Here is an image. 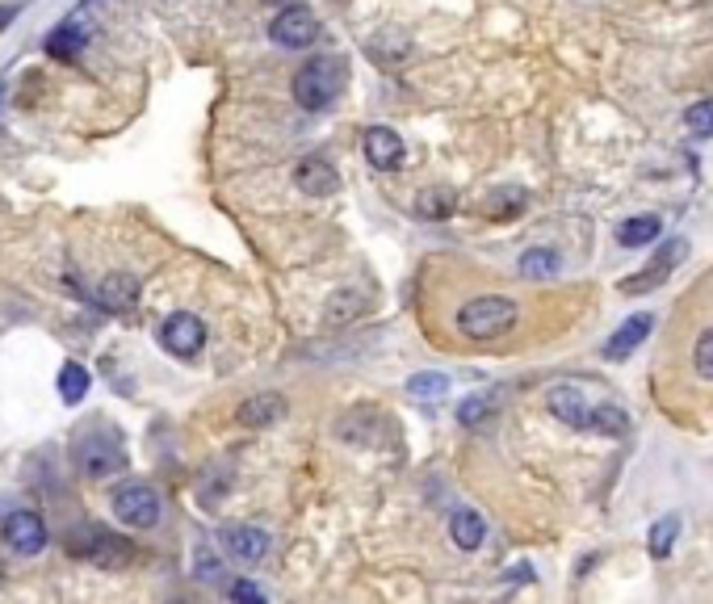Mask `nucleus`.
<instances>
[{"label": "nucleus", "mask_w": 713, "mask_h": 604, "mask_svg": "<svg viewBox=\"0 0 713 604\" xmlns=\"http://www.w3.org/2000/svg\"><path fill=\"white\" fill-rule=\"evenodd\" d=\"M521 319V307L508 294H474L470 302H462L458 315H453V328H458L466 340H500L516 328Z\"/></svg>", "instance_id": "obj_1"}, {"label": "nucleus", "mask_w": 713, "mask_h": 604, "mask_svg": "<svg viewBox=\"0 0 713 604\" xmlns=\"http://www.w3.org/2000/svg\"><path fill=\"white\" fill-rule=\"evenodd\" d=\"M344 84H349V63L340 55H315L294 72V101L307 114H319L340 97Z\"/></svg>", "instance_id": "obj_2"}, {"label": "nucleus", "mask_w": 713, "mask_h": 604, "mask_svg": "<svg viewBox=\"0 0 713 604\" xmlns=\"http://www.w3.org/2000/svg\"><path fill=\"white\" fill-rule=\"evenodd\" d=\"M72 466L84 474V479H110V474L126 470V445L122 433L114 428H80L72 437Z\"/></svg>", "instance_id": "obj_3"}, {"label": "nucleus", "mask_w": 713, "mask_h": 604, "mask_svg": "<svg viewBox=\"0 0 713 604\" xmlns=\"http://www.w3.org/2000/svg\"><path fill=\"white\" fill-rule=\"evenodd\" d=\"M160 491L151 483H122L114 491V516L126 529H156L160 525Z\"/></svg>", "instance_id": "obj_4"}, {"label": "nucleus", "mask_w": 713, "mask_h": 604, "mask_svg": "<svg viewBox=\"0 0 713 604\" xmlns=\"http://www.w3.org/2000/svg\"><path fill=\"white\" fill-rule=\"evenodd\" d=\"M68 550H72L76 558H89V563L105 567V571L131 563V542H126V537H118V533H110V529H97V525L72 533Z\"/></svg>", "instance_id": "obj_5"}, {"label": "nucleus", "mask_w": 713, "mask_h": 604, "mask_svg": "<svg viewBox=\"0 0 713 604\" xmlns=\"http://www.w3.org/2000/svg\"><path fill=\"white\" fill-rule=\"evenodd\" d=\"M160 344H164V353L172 357H198L202 353V344H206V323L193 315V311H172L164 323H160Z\"/></svg>", "instance_id": "obj_6"}, {"label": "nucleus", "mask_w": 713, "mask_h": 604, "mask_svg": "<svg viewBox=\"0 0 713 604\" xmlns=\"http://www.w3.org/2000/svg\"><path fill=\"white\" fill-rule=\"evenodd\" d=\"M546 412L554 420H563L575 433H592V420H596V403L583 399V391L575 382H554L546 391Z\"/></svg>", "instance_id": "obj_7"}, {"label": "nucleus", "mask_w": 713, "mask_h": 604, "mask_svg": "<svg viewBox=\"0 0 713 604\" xmlns=\"http://www.w3.org/2000/svg\"><path fill=\"white\" fill-rule=\"evenodd\" d=\"M0 537H5V546L13 554H42V550H47V542H51L47 521H42L38 512H30V508L9 512L5 521H0Z\"/></svg>", "instance_id": "obj_8"}, {"label": "nucleus", "mask_w": 713, "mask_h": 604, "mask_svg": "<svg viewBox=\"0 0 713 604\" xmlns=\"http://www.w3.org/2000/svg\"><path fill=\"white\" fill-rule=\"evenodd\" d=\"M688 252V244L684 240H667V244H659L655 248V256L646 261V269L642 273H634V277H621V294H651V290H659L667 277H672V269H676V261Z\"/></svg>", "instance_id": "obj_9"}, {"label": "nucleus", "mask_w": 713, "mask_h": 604, "mask_svg": "<svg viewBox=\"0 0 713 604\" xmlns=\"http://www.w3.org/2000/svg\"><path fill=\"white\" fill-rule=\"evenodd\" d=\"M269 38L277 42V47H286V51H307L311 42L319 38V17L307 5H290V9H282L273 17Z\"/></svg>", "instance_id": "obj_10"}, {"label": "nucleus", "mask_w": 713, "mask_h": 604, "mask_svg": "<svg viewBox=\"0 0 713 604\" xmlns=\"http://www.w3.org/2000/svg\"><path fill=\"white\" fill-rule=\"evenodd\" d=\"M219 542L231 558H240V563H261V558L269 554V533L265 529H256V525H227L219 533Z\"/></svg>", "instance_id": "obj_11"}, {"label": "nucleus", "mask_w": 713, "mask_h": 604, "mask_svg": "<svg viewBox=\"0 0 713 604\" xmlns=\"http://www.w3.org/2000/svg\"><path fill=\"white\" fill-rule=\"evenodd\" d=\"M294 181H298V189L307 193V198H332V193H340V172L323 156H307V160H302L294 168Z\"/></svg>", "instance_id": "obj_12"}, {"label": "nucleus", "mask_w": 713, "mask_h": 604, "mask_svg": "<svg viewBox=\"0 0 713 604\" xmlns=\"http://www.w3.org/2000/svg\"><path fill=\"white\" fill-rule=\"evenodd\" d=\"M407 156V147H403V135H395L391 126H370L365 131V160H370L374 168L382 172H395Z\"/></svg>", "instance_id": "obj_13"}, {"label": "nucleus", "mask_w": 713, "mask_h": 604, "mask_svg": "<svg viewBox=\"0 0 713 604\" xmlns=\"http://www.w3.org/2000/svg\"><path fill=\"white\" fill-rule=\"evenodd\" d=\"M651 328H655V315H651V311L630 315V319H625L621 328L609 336V344H604V357H609V361H625L646 336H651Z\"/></svg>", "instance_id": "obj_14"}, {"label": "nucleus", "mask_w": 713, "mask_h": 604, "mask_svg": "<svg viewBox=\"0 0 713 604\" xmlns=\"http://www.w3.org/2000/svg\"><path fill=\"white\" fill-rule=\"evenodd\" d=\"M97 302L105 311H131L135 302H139V277L135 273H110L105 282L97 286Z\"/></svg>", "instance_id": "obj_15"}, {"label": "nucleus", "mask_w": 713, "mask_h": 604, "mask_svg": "<svg viewBox=\"0 0 713 604\" xmlns=\"http://www.w3.org/2000/svg\"><path fill=\"white\" fill-rule=\"evenodd\" d=\"M449 537H453V546L458 550H479L487 542V521H483V512H474V508H458L449 516Z\"/></svg>", "instance_id": "obj_16"}, {"label": "nucleus", "mask_w": 713, "mask_h": 604, "mask_svg": "<svg viewBox=\"0 0 713 604\" xmlns=\"http://www.w3.org/2000/svg\"><path fill=\"white\" fill-rule=\"evenodd\" d=\"M282 416H286V399L273 395V391L252 395V399L240 403V424L244 428H269L273 420H282Z\"/></svg>", "instance_id": "obj_17"}, {"label": "nucleus", "mask_w": 713, "mask_h": 604, "mask_svg": "<svg viewBox=\"0 0 713 604\" xmlns=\"http://www.w3.org/2000/svg\"><path fill=\"white\" fill-rule=\"evenodd\" d=\"M659 235H663L659 214H634V219H625L617 227V244L621 248H651V244H659Z\"/></svg>", "instance_id": "obj_18"}, {"label": "nucleus", "mask_w": 713, "mask_h": 604, "mask_svg": "<svg viewBox=\"0 0 713 604\" xmlns=\"http://www.w3.org/2000/svg\"><path fill=\"white\" fill-rule=\"evenodd\" d=\"M516 269H521V277H529V282H550V277H558V269H563V261H558L554 248H529V252H521Z\"/></svg>", "instance_id": "obj_19"}, {"label": "nucleus", "mask_w": 713, "mask_h": 604, "mask_svg": "<svg viewBox=\"0 0 713 604\" xmlns=\"http://www.w3.org/2000/svg\"><path fill=\"white\" fill-rule=\"evenodd\" d=\"M676 537H680V516L676 512H667V516H659V521L651 525V533H646V550H651V558H672V550H676Z\"/></svg>", "instance_id": "obj_20"}, {"label": "nucleus", "mask_w": 713, "mask_h": 604, "mask_svg": "<svg viewBox=\"0 0 713 604\" xmlns=\"http://www.w3.org/2000/svg\"><path fill=\"white\" fill-rule=\"evenodd\" d=\"M89 386H93V378H89V370H84L80 361H63V370H59V399L63 403H68V407L84 403Z\"/></svg>", "instance_id": "obj_21"}, {"label": "nucleus", "mask_w": 713, "mask_h": 604, "mask_svg": "<svg viewBox=\"0 0 713 604\" xmlns=\"http://www.w3.org/2000/svg\"><path fill=\"white\" fill-rule=\"evenodd\" d=\"M592 433H604V437H630V416H625L617 403H596Z\"/></svg>", "instance_id": "obj_22"}, {"label": "nucleus", "mask_w": 713, "mask_h": 604, "mask_svg": "<svg viewBox=\"0 0 713 604\" xmlns=\"http://www.w3.org/2000/svg\"><path fill=\"white\" fill-rule=\"evenodd\" d=\"M495 412V391H483V395H466L458 403V424L462 428H479L487 416Z\"/></svg>", "instance_id": "obj_23"}, {"label": "nucleus", "mask_w": 713, "mask_h": 604, "mask_svg": "<svg viewBox=\"0 0 713 604\" xmlns=\"http://www.w3.org/2000/svg\"><path fill=\"white\" fill-rule=\"evenodd\" d=\"M525 206H529V193L525 189H500V193H491L487 214H491V219H516Z\"/></svg>", "instance_id": "obj_24"}, {"label": "nucleus", "mask_w": 713, "mask_h": 604, "mask_svg": "<svg viewBox=\"0 0 713 604\" xmlns=\"http://www.w3.org/2000/svg\"><path fill=\"white\" fill-rule=\"evenodd\" d=\"M416 214H420V219H449V214H453V193H449V189H428V193H420Z\"/></svg>", "instance_id": "obj_25"}, {"label": "nucleus", "mask_w": 713, "mask_h": 604, "mask_svg": "<svg viewBox=\"0 0 713 604\" xmlns=\"http://www.w3.org/2000/svg\"><path fill=\"white\" fill-rule=\"evenodd\" d=\"M449 391V378L441 370H432V374H412L407 378V395H416V399H441Z\"/></svg>", "instance_id": "obj_26"}, {"label": "nucleus", "mask_w": 713, "mask_h": 604, "mask_svg": "<svg viewBox=\"0 0 713 604\" xmlns=\"http://www.w3.org/2000/svg\"><path fill=\"white\" fill-rule=\"evenodd\" d=\"M684 126L697 139H709L713 135V101H693V105H688V110H684Z\"/></svg>", "instance_id": "obj_27"}, {"label": "nucleus", "mask_w": 713, "mask_h": 604, "mask_svg": "<svg viewBox=\"0 0 713 604\" xmlns=\"http://www.w3.org/2000/svg\"><path fill=\"white\" fill-rule=\"evenodd\" d=\"M693 370H697L705 382H713V328H705V332L697 336V344H693Z\"/></svg>", "instance_id": "obj_28"}, {"label": "nucleus", "mask_w": 713, "mask_h": 604, "mask_svg": "<svg viewBox=\"0 0 713 604\" xmlns=\"http://www.w3.org/2000/svg\"><path fill=\"white\" fill-rule=\"evenodd\" d=\"M80 42H84V34H80L76 26H63V30H55V38L47 42V51H51V55H59V59H76Z\"/></svg>", "instance_id": "obj_29"}, {"label": "nucleus", "mask_w": 713, "mask_h": 604, "mask_svg": "<svg viewBox=\"0 0 713 604\" xmlns=\"http://www.w3.org/2000/svg\"><path fill=\"white\" fill-rule=\"evenodd\" d=\"M231 596H235V600H256V604L265 600V592L256 588V584H248V579H235V584H231Z\"/></svg>", "instance_id": "obj_30"}]
</instances>
